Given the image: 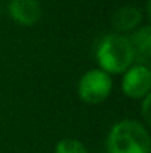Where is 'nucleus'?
<instances>
[{"instance_id": "nucleus-4", "label": "nucleus", "mask_w": 151, "mask_h": 153, "mask_svg": "<svg viewBox=\"0 0 151 153\" xmlns=\"http://www.w3.org/2000/svg\"><path fill=\"white\" fill-rule=\"evenodd\" d=\"M122 89L129 98L133 100L145 98L147 95H150L151 70L148 65L138 64L135 67H129L123 76Z\"/></svg>"}, {"instance_id": "nucleus-8", "label": "nucleus", "mask_w": 151, "mask_h": 153, "mask_svg": "<svg viewBox=\"0 0 151 153\" xmlns=\"http://www.w3.org/2000/svg\"><path fill=\"white\" fill-rule=\"evenodd\" d=\"M55 153H88V149L85 147V144L79 140L74 138H64L61 140L56 147Z\"/></svg>"}, {"instance_id": "nucleus-10", "label": "nucleus", "mask_w": 151, "mask_h": 153, "mask_svg": "<svg viewBox=\"0 0 151 153\" xmlns=\"http://www.w3.org/2000/svg\"><path fill=\"white\" fill-rule=\"evenodd\" d=\"M0 10H1V4H0Z\"/></svg>"}, {"instance_id": "nucleus-6", "label": "nucleus", "mask_w": 151, "mask_h": 153, "mask_svg": "<svg viewBox=\"0 0 151 153\" xmlns=\"http://www.w3.org/2000/svg\"><path fill=\"white\" fill-rule=\"evenodd\" d=\"M132 51H133V61L138 64L147 65L151 56V28L148 25L136 30L129 37Z\"/></svg>"}, {"instance_id": "nucleus-1", "label": "nucleus", "mask_w": 151, "mask_h": 153, "mask_svg": "<svg viewBox=\"0 0 151 153\" xmlns=\"http://www.w3.org/2000/svg\"><path fill=\"white\" fill-rule=\"evenodd\" d=\"M96 59L101 70L105 73H123L133 62V51L129 37L111 33L99 42Z\"/></svg>"}, {"instance_id": "nucleus-2", "label": "nucleus", "mask_w": 151, "mask_h": 153, "mask_svg": "<svg viewBox=\"0 0 151 153\" xmlns=\"http://www.w3.org/2000/svg\"><path fill=\"white\" fill-rule=\"evenodd\" d=\"M108 153H150V135L136 120H122L108 135Z\"/></svg>"}, {"instance_id": "nucleus-3", "label": "nucleus", "mask_w": 151, "mask_h": 153, "mask_svg": "<svg viewBox=\"0 0 151 153\" xmlns=\"http://www.w3.org/2000/svg\"><path fill=\"white\" fill-rule=\"evenodd\" d=\"M113 82L108 73L102 70L86 71L79 82V97L88 104H99L108 98Z\"/></svg>"}, {"instance_id": "nucleus-7", "label": "nucleus", "mask_w": 151, "mask_h": 153, "mask_svg": "<svg viewBox=\"0 0 151 153\" xmlns=\"http://www.w3.org/2000/svg\"><path fill=\"white\" fill-rule=\"evenodd\" d=\"M142 21V13L133 6H123L113 15V27L117 31H130L136 28Z\"/></svg>"}, {"instance_id": "nucleus-9", "label": "nucleus", "mask_w": 151, "mask_h": 153, "mask_svg": "<svg viewBox=\"0 0 151 153\" xmlns=\"http://www.w3.org/2000/svg\"><path fill=\"white\" fill-rule=\"evenodd\" d=\"M148 111H150V95H147L145 100H144V117H145L147 122H150V114H148Z\"/></svg>"}, {"instance_id": "nucleus-5", "label": "nucleus", "mask_w": 151, "mask_h": 153, "mask_svg": "<svg viewBox=\"0 0 151 153\" xmlns=\"http://www.w3.org/2000/svg\"><path fill=\"white\" fill-rule=\"evenodd\" d=\"M9 13L21 25H33L42 16V6L39 0H10Z\"/></svg>"}]
</instances>
